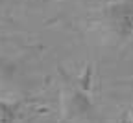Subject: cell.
<instances>
[{
	"instance_id": "277c9868",
	"label": "cell",
	"mask_w": 133,
	"mask_h": 123,
	"mask_svg": "<svg viewBox=\"0 0 133 123\" xmlns=\"http://www.w3.org/2000/svg\"><path fill=\"white\" fill-rule=\"evenodd\" d=\"M129 116H131V118H133V112H131V114H129Z\"/></svg>"
},
{
	"instance_id": "7a4b0ae2",
	"label": "cell",
	"mask_w": 133,
	"mask_h": 123,
	"mask_svg": "<svg viewBox=\"0 0 133 123\" xmlns=\"http://www.w3.org/2000/svg\"><path fill=\"white\" fill-rule=\"evenodd\" d=\"M100 26L111 39L120 42L133 39V0H113L100 13Z\"/></svg>"
},
{
	"instance_id": "6da1fadb",
	"label": "cell",
	"mask_w": 133,
	"mask_h": 123,
	"mask_svg": "<svg viewBox=\"0 0 133 123\" xmlns=\"http://www.w3.org/2000/svg\"><path fill=\"white\" fill-rule=\"evenodd\" d=\"M59 112L69 123H89L96 118L91 66H85L81 74L63 84L59 94Z\"/></svg>"
},
{
	"instance_id": "3957f363",
	"label": "cell",
	"mask_w": 133,
	"mask_h": 123,
	"mask_svg": "<svg viewBox=\"0 0 133 123\" xmlns=\"http://www.w3.org/2000/svg\"><path fill=\"white\" fill-rule=\"evenodd\" d=\"M21 116V105L0 97V123H17Z\"/></svg>"
}]
</instances>
